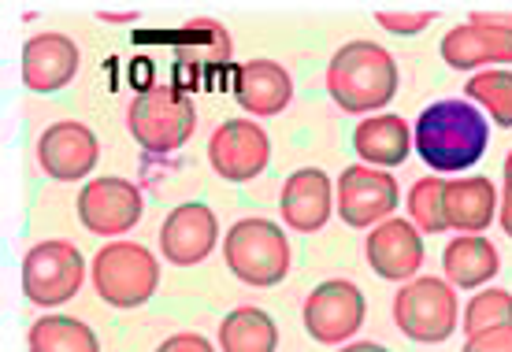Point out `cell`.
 <instances>
[{"label":"cell","instance_id":"1","mask_svg":"<svg viewBox=\"0 0 512 352\" xmlns=\"http://www.w3.org/2000/svg\"><path fill=\"white\" fill-rule=\"evenodd\" d=\"M327 93L349 115L379 112L397 93V63L375 41H349L331 56Z\"/></svg>","mask_w":512,"mask_h":352},{"label":"cell","instance_id":"2","mask_svg":"<svg viewBox=\"0 0 512 352\" xmlns=\"http://www.w3.org/2000/svg\"><path fill=\"white\" fill-rule=\"evenodd\" d=\"M487 115L468 101H438L420 112L416 123V152L435 171H468L487 152Z\"/></svg>","mask_w":512,"mask_h":352},{"label":"cell","instance_id":"3","mask_svg":"<svg viewBox=\"0 0 512 352\" xmlns=\"http://www.w3.org/2000/svg\"><path fill=\"white\" fill-rule=\"evenodd\" d=\"M223 260L245 286L271 290L290 275V241L271 219H238L223 238Z\"/></svg>","mask_w":512,"mask_h":352},{"label":"cell","instance_id":"4","mask_svg":"<svg viewBox=\"0 0 512 352\" xmlns=\"http://www.w3.org/2000/svg\"><path fill=\"white\" fill-rule=\"evenodd\" d=\"M93 286L112 308H141L160 290V264L138 241H112L93 256Z\"/></svg>","mask_w":512,"mask_h":352},{"label":"cell","instance_id":"5","mask_svg":"<svg viewBox=\"0 0 512 352\" xmlns=\"http://www.w3.org/2000/svg\"><path fill=\"white\" fill-rule=\"evenodd\" d=\"M127 130L145 152L164 156L190 141V134L197 130V112L182 89L156 86L134 97V104L127 108Z\"/></svg>","mask_w":512,"mask_h":352},{"label":"cell","instance_id":"6","mask_svg":"<svg viewBox=\"0 0 512 352\" xmlns=\"http://www.w3.org/2000/svg\"><path fill=\"white\" fill-rule=\"evenodd\" d=\"M394 323L412 341L438 345L457 330V290L442 278H412L394 297Z\"/></svg>","mask_w":512,"mask_h":352},{"label":"cell","instance_id":"7","mask_svg":"<svg viewBox=\"0 0 512 352\" xmlns=\"http://www.w3.org/2000/svg\"><path fill=\"white\" fill-rule=\"evenodd\" d=\"M86 260L71 241H41L23 260V293L41 308L71 301L82 290Z\"/></svg>","mask_w":512,"mask_h":352},{"label":"cell","instance_id":"8","mask_svg":"<svg viewBox=\"0 0 512 352\" xmlns=\"http://www.w3.org/2000/svg\"><path fill=\"white\" fill-rule=\"evenodd\" d=\"M364 293L346 282V278H331V282H320L316 290L308 293L305 301V330L312 341L320 345H338V341L353 338L364 323Z\"/></svg>","mask_w":512,"mask_h":352},{"label":"cell","instance_id":"9","mask_svg":"<svg viewBox=\"0 0 512 352\" xmlns=\"http://www.w3.org/2000/svg\"><path fill=\"white\" fill-rule=\"evenodd\" d=\"M271 160V141L253 119H227L208 141V164L223 182H253Z\"/></svg>","mask_w":512,"mask_h":352},{"label":"cell","instance_id":"10","mask_svg":"<svg viewBox=\"0 0 512 352\" xmlns=\"http://www.w3.org/2000/svg\"><path fill=\"white\" fill-rule=\"evenodd\" d=\"M141 212V193L127 178H93L78 193V219L90 234L101 238H116V234H130L138 227Z\"/></svg>","mask_w":512,"mask_h":352},{"label":"cell","instance_id":"11","mask_svg":"<svg viewBox=\"0 0 512 352\" xmlns=\"http://www.w3.org/2000/svg\"><path fill=\"white\" fill-rule=\"evenodd\" d=\"M397 178L379 171V167L357 164L346 167L338 178V215L342 223L357 230L379 227L386 223V215L397 208Z\"/></svg>","mask_w":512,"mask_h":352},{"label":"cell","instance_id":"12","mask_svg":"<svg viewBox=\"0 0 512 352\" xmlns=\"http://www.w3.org/2000/svg\"><path fill=\"white\" fill-rule=\"evenodd\" d=\"M97 160H101V145L86 123H52L38 141L41 171L56 182H78L93 175Z\"/></svg>","mask_w":512,"mask_h":352},{"label":"cell","instance_id":"13","mask_svg":"<svg viewBox=\"0 0 512 352\" xmlns=\"http://www.w3.org/2000/svg\"><path fill=\"white\" fill-rule=\"evenodd\" d=\"M219 241V223L208 204H179L171 208L160 227V252L167 264L175 267H193L201 264L208 252L216 249Z\"/></svg>","mask_w":512,"mask_h":352},{"label":"cell","instance_id":"14","mask_svg":"<svg viewBox=\"0 0 512 352\" xmlns=\"http://www.w3.org/2000/svg\"><path fill=\"white\" fill-rule=\"evenodd\" d=\"M364 256L379 278H390V282L412 278L423 264V234L409 219H386L368 234Z\"/></svg>","mask_w":512,"mask_h":352},{"label":"cell","instance_id":"15","mask_svg":"<svg viewBox=\"0 0 512 352\" xmlns=\"http://www.w3.org/2000/svg\"><path fill=\"white\" fill-rule=\"evenodd\" d=\"M331 197H334L331 178L323 175L320 167H301L282 186V197H279L282 223L290 230H297V234H316V230L327 227V219L334 212Z\"/></svg>","mask_w":512,"mask_h":352},{"label":"cell","instance_id":"16","mask_svg":"<svg viewBox=\"0 0 512 352\" xmlns=\"http://www.w3.org/2000/svg\"><path fill=\"white\" fill-rule=\"evenodd\" d=\"M78 75V45L67 34H38L23 45V86L34 93H56Z\"/></svg>","mask_w":512,"mask_h":352},{"label":"cell","instance_id":"17","mask_svg":"<svg viewBox=\"0 0 512 352\" xmlns=\"http://www.w3.org/2000/svg\"><path fill=\"white\" fill-rule=\"evenodd\" d=\"M294 97L290 71L275 60H249L238 67L234 78V101L249 115H279Z\"/></svg>","mask_w":512,"mask_h":352},{"label":"cell","instance_id":"18","mask_svg":"<svg viewBox=\"0 0 512 352\" xmlns=\"http://www.w3.org/2000/svg\"><path fill=\"white\" fill-rule=\"evenodd\" d=\"M446 227L461 230V234H483L490 227V219L498 212V189L487 175L472 178H453L446 182Z\"/></svg>","mask_w":512,"mask_h":352},{"label":"cell","instance_id":"19","mask_svg":"<svg viewBox=\"0 0 512 352\" xmlns=\"http://www.w3.org/2000/svg\"><path fill=\"white\" fill-rule=\"evenodd\" d=\"M412 130L401 115H372L353 130V149L368 167H397L409 160Z\"/></svg>","mask_w":512,"mask_h":352},{"label":"cell","instance_id":"20","mask_svg":"<svg viewBox=\"0 0 512 352\" xmlns=\"http://www.w3.org/2000/svg\"><path fill=\"white\" fill-rule=\"evenodd\" d=\"M442 267H446V278L453 290H479V286H487L490 278L501 271V260H498V249L487 238L464 234V238L446 245Z\"/></svg>","mask_w":512,"mask_h":352},{"label":"cell","instance_id":"21","mask_svg":"<svg viewBox=\"0 0 512 352\" xmlns=\"http://www.w3.org/2000/svg\"><path fill=\"white\" fill-rule=\"evenodd\" d=\"M442 60L453 71H475V67H487V63H512V38L479 30L472 23L453 26L442 38Z\"/></svg>","mask_w":512,"mask_h":352},{"label":"cell","instance_id":"22","mask_svg":"<svg viewBox=\"0 0 512 352\" xmlns=\"http://www.w3.org/2000/svg\"><path fill=\"white\" fill-rule=\"evenodd\" d=\"M279 349V327L271 323L264 308H234L219 323V352H275Z\"/></svg>","mask_w":512,"mask_h":352},{"label":"cell","instance_id":"23","mask_svg":"<svg viewBox=\"0 0 512 352\" xmlns=\"http://www.w3.org/2000/svg\"><path fill=\"white\" fill-rule=\"evenodd\" d=\"M30 352H101V341L71 315H45L26 334Z\"/></svg>","mask_w":512,"mask_h":352},{"label":"cell","instance_id":"24","mask_svg":"<svg viewBox=\"0 0 512 352\" xmlns=\"http://www.w3.org/2000/svg\"><path fill=\"white\" fill-rule=\"evenodd\" d=\"M442 197H446V182L435 175L420 178V182L409 189V215L420 234H442V230H449Z\"/></svg>","mask_w":512,"mask_h":352},{"label":"cell","instance_id":"25","mask_svg":"<svg viewBox=\"0 0 512 352\" xmlns=\"http://www.w3.org/2000/svg\"><path fill=\"white\" fill-rule=\"evenodd\" d=\"M464 89L475 104H483L494 115V123L512 126V71H479Z\"/></svg>","mask_w":512,"mask_h":352},{"label":"cell","instance_id":"26","mask_svg":"<svg viewBox=\"0 0 512 352\" xmlns=\"http://www.w3.org/2000/svg\"><path fill=\"white\" fill-rule=\"evenodd\" d=\"M461 327L468 330V338L494 327H512V293L509 290L475 293L472 301H468V308H464Z\"/></svg>","mask_w":512,"mask_h":352},{"label":"cell","instance_id":"27","mask_svg":"<svg viewBox=\"0 0 512 352\" xmlns=\"http://www.w3.org/2000/svg\"><path fill=\"white\" fill-rule=\"evenodd\" d=\"M435 8H420V12H390V8H379L375 12V23L390 30V34H401V38H412L427 30V23H435Z\"/></svg>","mask_w":512,"mask_h":352},{"label":"cell","instance_id":"28","mask_svg":"<svg viewBox=\"0 0 512 352\" xmlns=\"http://www.w3.org/2000/svg\"><path fill=\"white\" fill-rule=\"evenodd\" d=\"M464 352H512V327H494L483 334H472Z\"/></svg>","mask_w":512,"mask_h":352},{"label":"cell","instance_id":"29","mask_svg":"<svg viewBox=\"0 0 512 352\" xmlns=\"http://www.w3.org/2000/svg\"><path fill=\"white\" fill-rule=\"evenodd\" d=\"M468 23L479 26V30H490V34H505L512 38V12H472Z\"/></svg>","mask_w":512,"mask_h":352},{"label":"cell","instance_id":"30","mask_svg":"<svg viewBox=\"0 0 512 352\" xmlns=\"http://www.w3.org/2000/svg\"><path fill=\"white\" fill-rule=\"evenodd\" d=\"M156 352H216V349L201 334H175V338H167Z\"/></svg>","mask_w":512,"mask_h":352},{"label":"cell","instance_id":"31","mask_svg":"<svg viewBox=\"0 0 512 352\" xmlns=\"http://www.w3.org/2000/svg\"><path fill=\"white\" fill-rule=\"evenodd\" d=\"M501 230L512 238V189H505V197H501Z\"/></svg>","mask_w":512,"mask_h":352},{"label":"cell","instance_id":"32","mask_svg":"<svg viewBox=\"0 0 512 352\" xmlns=\"http://www.w3.org/2000/svg\"><path fill=\"white\" fill-rule=\"evenodd\" d=\"M338 352H386L383 345H375V341H357V345H346V349Z\"/></svg>","mask_w":512,"mask_h":352},{"label":"cell","instance_id":"33","mask_svg":"<svg viewBox=\"0 0 512 352\" xmlns=\"http://www.w3.org/2000/svg\"><path fill=\"white\" fill-rule=\"evenodd\" d=\"M101 19H108V23H134L138 12H101Z\"/></svg>","mask_w":512,"mask_h":352},{"label":"cell","instance_id":"34","mask_svg":"<svg viewBox=\"0 0 512 352\" xmlns=\"http://www.w3.org/2000/svg\"><path fill=\"white\" fill-rule=\"evenodd\" d=\"M505 189H512V152H509V160H505Z\"/></svg>","mask_w":512,"mask_h":352}]
</instances>
